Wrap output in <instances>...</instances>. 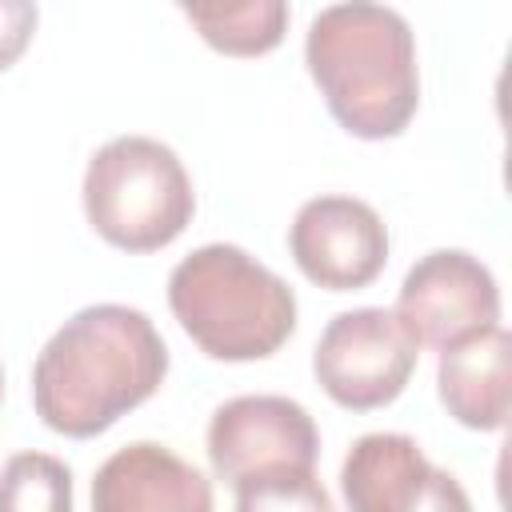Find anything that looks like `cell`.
I'll use <instances>...</instances> for the list:
<instances>
[{
  "instance_id": "obj_14",
  "label": "cell",
  "mask_w": 512,
  "mask_h": 512,
  "mask_svg": "<svg viewBox=\"0 0 512 512\" xmlns=\"http://www.w3.org/2000/svg\"><path fill=\"white\" fill-rule=\"evenodd\" d=\"M236 512H336V508L328 488L316 480V472H292L236 488Z\"/></svg>"
},
{
  "instance_id": "obj_11",
  "label": "cell",
  "mask_w": 512,
  "mask_h": 512,
  "mask_svg": "<svg viewBox=\"0 0 512 512\" xmlns=\"http://www.w3.org/2000/svg\"><path fill=\"white\" fill-rule=\"evenodd\" d=\"M432 476L428 456L404 432L360 436L340 464L348 512H412Z\"/></svg>"
},
{
  "instance_id": "obj_3",
  "label": "cell",
  "mask_w": 512,
  "mask_h": 512,
  "mask_svg": "<svg viewBox=\"0 0 512 512\" xmlns=\"http://www.w3.org/2000/svg\"><path fill=\"white\" fill-rule=\"evenodd\" d=\"M168 308L212 360H264L296 328L292 288L236 244H204L168 276Z\"/></svg>"
},
{
  "instance_id": "obj_13",
  "label": "cell",
  "mask_w": 512,
  "mask_h": 512,
  "mask_svg": "<svg viewBox=\"0 0 512 512\" xmlns=\"http://www.w3.org/2000/svg\"><path fill=\"white\" fill-rule=\"evenodd\" d=\"M0 512H72V472L48 452H16L0 468Z\"/></svg>"
},
{
  "instance_id": "obj_12",
  "label": "cell",
  "mask_w": 512,
  "mask_h": 512,
  "mask_svg": "<svg viewBox=\"0 0 512 512\" xmlns=\"http://www.w3.org/2000/svg\"><path fill=\"white\" fill-rule=\"evenodd\" d=\"M188 24L224 56H264L284 40L288 4L284 0H244V4H184Z\"/></svg>"
},
{
  "instance_id": "obj_16",
  "label": "cell",
  "mask_w": 512,
  "mask_h": 512,
  "mask_svg": "<svg viewBox=\"0 0 512 512\" xmlns=\"http://www.w3.org/2000/svg\"><path fill=\"white\" fill-rule=\"evenodd\" d=\"M412 512H472V500H468V492L460 488V480L452 472L432 468V476H428Z\"/></svg>"
},
{
  "instance_id": "obj_2",
  "label": "cell",
  "mask_w": 512,
  "mask_h": 512,
  "mask_svg": "<svg viewBox=\"0 0 512 512\" xmlns=\"http://www.w3.org/2000/svg\"><path fill=\"white\" fill-rule=\"evenodd\" d=\"M304 64L332 120L360 140L400 136L420 104L416 40L388 4H328L304 36Z\"/></svg>"
},
{
  "instance_id": "obj_9",
  "label": "cell",
  "mask_w": 512,
  "mask_h": 512,
  "mask_svg": "<svg viewBox=\"0 0 512 512\" xmlns=\"http://www.w3.org/2000/svg\"><path fill=\"white\" fill-rule=\"evenodd\" d=\"M92 512H212V484L172 448L136 440L96 468Z\"/></svg>"
},
{
  "instance_id": "obj_17",
  "label": "cell",
  "mask_w": 512,
  "mask_h": 512,
  "mask_svg": "<svg viewBox=\"0 0 512 512\" xmlns=\"http://www.w3.org/2000/svg\"><path fill=\"white\" fill-rule=\"evenodd\" d=\"M0 396H4V372H0Z\"/></svg>"
},
{
  "instance_id": "obj_4",
  "label": "cell",
  "mask_w": 512,
  "mask_h": 512,
  "mask_svg": "<svg viewBox=\"0 0 512 512\" xmlns=\"http://www.w3.org/2000/svg\"><path fill=\"white\" fill-rule=\"evenodd\" d=\"M84 216L120 252L168 248L196 212L180 156L152 136H116L84 168Z\"/></svg>"
},
{
  "instance_id": "obj_1",
  "label": "cell",
  "mask_w": 512,
  "mask_h": 512,
  "mask_svg": "<svg viewBox=\"0 0 512 512\" xmlns=\"http://www.w3.org/2000/svg\"><path fill=\"white\" fill-rule=\"evenodd\" d=\"M168 376L156 324L128 304H88L68 316L32 364L36 416L72 440L108 432Z\"/></svg>"
},
{
  "instance_id": "obj_6",
  "label": "cell",
  "mask_w": 512,
  "mask_h": 512,
  "mask_svg": "<svg viewBox=\"0 0 512 512\" xmlns=\"http://www.w3.org/2000/svg\"><path fill=\"white\" fill-rule=\"evenodd\" d=\"M316 456L320 432L308 408L288 396H232L208 420L212 472L232 488L312 472Z\"/></svg>"
},
{
  "instance_id": "obj_5",
  "label": "cell",
  "mask_w": 512,
  "mask_h": 512,
  "mask_svg": "<svg viewBox=\"0 0 512 512\" xmlns=\"http://www.w3.org/2000/svg\"><path fill=\"white\" fill-rule=\"evenodd\" d=\"M416 340L388 308H352L328 320L316 340L312 372L348 412L392 404L416 372Z\"/></svg>"
},
{
  "instance_id": "obj_15",
  "label": "cell",
  "mask_w": 512,
  "mask_h": 512,
  "mask_svg": "<svg viewBox=\"0 0 512 512\" xmlns=\"http://www.w3.org/2000/svg\"><path fill=\"white\" fill-rule=\"evenodd\" d=\"M36 32V4L28 0H0V72L20 60Z\"/></svg>"
},
{
  "instance_id": "obj_7",
  "label": "cell",
  "mask_w": 512,
  "mask_h": 512,
  "mask_svg": "<svg viewBox=\"0 0 512 512\" xmlns=\"http://www.w3.org/2000/svg\"><path fill=\"white\" fill-rule=\"evenodd\" d=\"M396 320L416 348L428 344L444 352L500 324V288L476 256L436 248L408 268L396 296Z\"/></svg>"
},
{
  "instance_id": "obj_8",
  "label": "cell",
  "mask_w": 512,
  "mask_h": 512,
  "mask_svg": "<svg viewBox=\"0 0 512 512\" xmlns=\"http://www.w3.org/2000/svg\"><path fill=\"white\" fill-rule=\"evenodd\" d=\"M296 268L328 292L368 288L388 264V228L380 212L356 196H316L300 204L288 228Z\"/></svg>"
},
{
  "instance_id": "obj_10",
  "label": "cell",
  "mask_w": 512,
  "mask_h": 512,
  "mask_svg": "<svg viewBox=\"0 0 512 512\" xmlns=\"http://www.w3.org/2000/svg\"><path fill=\"white\" fill-rule=\"evenodd\" d=\"M436 388L448 416L464 428H504L512 404V336L496 324L464 344L444 348L436 364Z\"/></svg>"
}]
</instances>
